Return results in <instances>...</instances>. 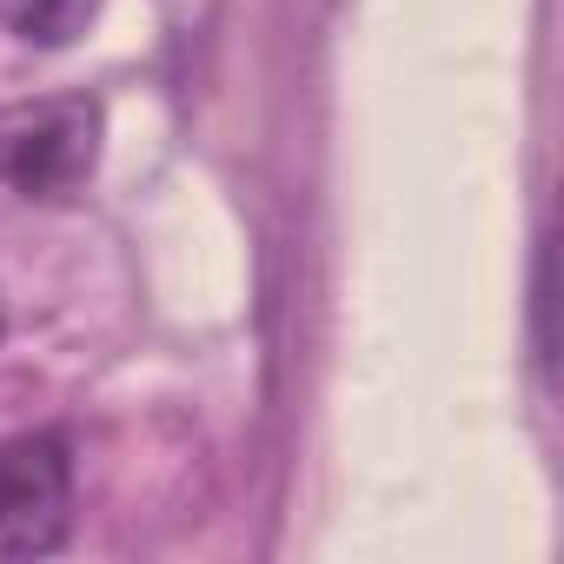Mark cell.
I'll return each mask as SVG.
<instances>
[{"instance_id":"4","label":"cell","mask_w":564,"mask_h":564,"mask_svg":"<svg viewBox=\"0 0 564 564\" xmlns=\"http://www.w3.org/2000/svg\"><path fill=\"white\" fill-rule=\"evenodd\" d=\"M0 333H8V300H0Z\"/></svg>"},{"instance_id":"3","label":"cell","mask_w":564,"mask_h":564,"mask_svg":"<svg viewBox=\"0 0 564 564\" xmlns=\"http://www.w3.org/2000/svg\"><path fill=\"white\" fill-rule=\"evenodd\" d=\"M100 0H0V28L28 47H67L94 28Z\"/></svg>"},{"instance_id":"2","label":"cell","mask_w":564,"mask_h":564,"mask_svg":"<svg viewBox=\"0 0 564 564\" xmlns=\"http://www.w3.org/2000/svg\"><path fill=\"white\" fill-rule=\"evenodd\" d=\"M74 524V445L61 432L0 438V557H47Z\"/></svg>"},{"instance_id":"1","label":"cell","mask_w":564,"mask_h":564,"mask_svg":"<svg viewBox=\"0 0 564 564\" xmlns=\"http://www.w3.org/2000/svg\"><path fill=\"white\" fill-rule=\"evenodd\" d=\"M100 166V107L67 100H28L0 107V193L14 199H74Z\"/></svg>"}]
</instances>
